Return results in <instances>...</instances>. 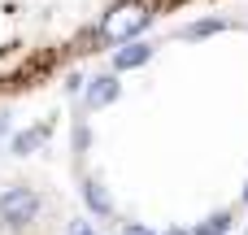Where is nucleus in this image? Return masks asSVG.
Here are the masks:
<instances>
[{
  "instance_id": "2",
  "label": "nucleus",
  "mask_w": 248,
  "mask_h": 235,
  "mask_svg": "<svg viewBox=\"0 0 248 235\" xmlns=\"http://www.w3.org/2000/svg\"><path fill=\"white\" fill-rule=\"evenodd\" d=\"M39 214V196L31 188H9L0 192V222L4 227H31Z\"/></svg>"
},
{
  "instance_id": "13",
  "label": "nucleus",
  "mask_w": 248,
  "mask_h": 235,
  "mask_svg": "<svg viewBox=\"0 0 248 235\" xmlns=\"http://www.w3.org/2000/svg\"><path fill=\"white\" fill-rule=\"evenodd\" d=\"M244 201H248V188H244Z\"/></svg>"
},
{
  "instance_id": "9",
  "label": "nucleus",
  "mask_w": 248,
  "mask_h": 235,
  "mask_svg": "<svg viewBox=\"0 0 248 235\" xmlns=\"http://www.w3.org/2000/svg\"><path fill=\"white\" fill-rule=\"evenodd\" d=\"M70 235H96V231H92L87 222H70Z\"/></svg>"
},
{
  "instance_id": "8",
  "label": "nucleus",
  "mask_w": 248,
  "mask_h": 235,
  "mask_svg": "<svg viewBox=\"0 0 248 235\" xmlns=\"http://www.w3.org/2000/svg\"><path fill=\"white\" fill-rule=\"evenodd\" d=\"M214 31H222V22H218V17H205V22H192L183 35H187V39H201V35H214Z\"/></svg>"
},
{
  "instance_id": "5",
  "label": "nucleus",
  "mask_w": 248,
  "mask_h": 235,
  "mask_svg": "<svg viewBox=\"0 0 248 235\" xmlns=\"http://www.w3.org/2000/svg\"><path fill=\"white\" fill-rule=\"evenodd\" d=\"M48 135H52V122H39V126H31V131L13 135V153H22V157H26V153H35Z\"/></svg>"
},
{
  "instance_id": "1",
  "label": "nucleus",
  "mask_w": 248,
  "mask_h": 235,
  "mask_svg": "<svg viewBox=\"0 0 248 235\" xmlns=\"http://www.w3.org/2000/svg\"><path fill=\"white\" fill-rule=\"evenodd\" d=\"M148 22H153V4L148 0H126L100 22V39L105 44H131Z\"/></svg>"
},
{
  "instance_id": "12",
  "label": "nucleus",
  "mask_w": 248,
  "mask_h": 235,
  "mask_svg": "<svg viewBox=\"0 0 248 235\" xmlns=\"http://www.w3.org/2000/svg\"><path fill=\"white\" fill-rule=\"evenodd\" d=\"M170 235H187V231H170Z\"/></svg>"
},
{
  "instance_id": "4",
  "label": "nucleus",
  "mask_w": 248,
  "mask_h": 235,
  "mask_svg": "<svg viewBox=\"0 0 248 235\" xmlns=\"http://www.w3.org/2000/svg\"><path fill=\"white\" fill-rule=\"evenodd\" d=\"M148 57H153L148 44H122V48L113 52V70H135V65H144Z\"/></svg>"
},
{
  "instance_id": "11",
  "label": "nucleus",
  "mask_w": 248,
  "mask_h": 235,
  "mask_svg": "<svg viewBox=\"0 0 248 235\" xmlns=\"http://www.w3.org/2000/svg\"><path fill=\"white\" fill-rule=\"evenodd\" d=\"M0 135H4V118H0Z\"/></svg>"
},
{
  "instance_id": "3",
  "label": "nucleus",
  "mask_w": 248,
  "mask_h": 235,
  "mask_svg": "<svg viewBox=\"0 0 248 235\" xmlns=\"http://www.w3.org/2000/svg\"><path fill=\"white\" fill-rule=\"evenodd\" d=\"M109 100H118V78H113V74H96V78L87 83V105H92V109H105Z\"/></svg>"
},
{
  "instance_id": "7",
  "label": "nucleus",
  "mask_w": 248,
  "mask_h": 235,
  "mask_svg": "<svg viewBox=\"0 0 248 235\" xmlns=\"http://www.w3.org/2000/svg\"><path fill=\"white\" fill-rule=\"evenodd\" d=\"M227 231H231V214H214L196 227V235H227Z\"/></svg>"
},
{
  "instance_id": "10",
  "label": "nucleus",
  "mask_w": 248,
  "mask_h": 235,
  "mask_svg": "<svg viewBox=\"0 0 248 235\" xmlns=\"http://www.w3.org/2000/svg\"><path fill=\"white\" fill-rule=\"evenodd\" d=\"M122 235H153L148 227H140V222H131V227H122Z\"/></svg>"
},
{
  "instance_id": "6",
  "label": "nucleus",
  "mask_w": 248,
  "mask_h": 235,
  "mask_svg": "<svg viewBox=\"0 0 248 235\" xmlns=\"http://www.w3.org/2000/svg\"><path fill=\"white\" fill-rule=\"evenodd\" d=\"M83 201H87V209H96V214H113V201L105 196V188L92 179V183H83Z\"/></svg>"
}]
</instances>
